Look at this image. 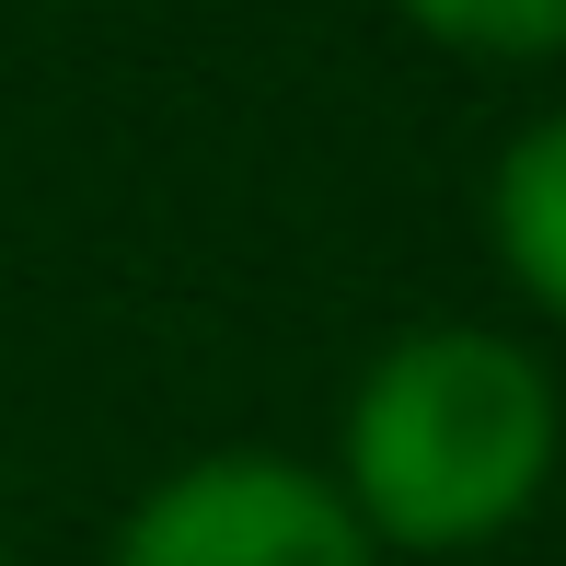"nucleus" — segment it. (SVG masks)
Returning <instances> with one entry per match:
<instances>
[{"mask_svg": "<svg viewBox=\"0 0 566 566\" xmlns=\"http://www.w3.org/2000/svg\"><path fill=\"white\" fill-rule=\"evenodd\" d=\"M566 462L555 370L497 324H405L336 405L347 509L381 555H485L544 509Z\"/></svg>", "mask_w": 566, "mask_h": 566, "instance_id": "f257e3e1", "label": "nucleus"}, {"mask_svg": "<svg viewBox=\"0 0 566 566\" xmlns=\"http://www.w3.org/2000/svg\"><path fill=\"white\" fill-rule=\"evenodd\" d=\"M105 566H381V544L301 451H186L127 497Z\"/></svg>", "mask_w": 566, "mask_h": 566, "instance_id": "f03ea898", "label": "nucleus"}, {"mask_svg": "<svg viewBox=\"0 0 566 566\" xmlns=\"http://www.w3.org/2000/svg\"><path fill=\"white\" fill-rule=\"evenodd\" d=\"M485 243H497L509 290L544 324H566V105L532 116L485 174Z\"/></svg>", "mask_w": 566, "mask_h": 566, "instance_id": "7ed1b4c3", "label": "nucleus"}, {"mask_svg": "<svg viewBox=\"0 0 566 566\" xmlns=\"http://www.w3.org/2000/svg\"><path fill=\"white\" fill-rule=\"evenodd\" d=\"M394 12L451 59H497V70L566 59V0H394Z\"/></svg>", "mask_w": 566, "mask_h": 566, "instance_id": "20e7f679", "label": "nucleus"}, {"mask_svg": "<svg viewBox=\"0 0 566 566\" xmlns=\"http://www.w3.org/2000/svg\"><path fill=\"white\" fill-rule=\"evenodd\" d=\"M0 566H12V555H0Z\"/></svg>", "mask_w": 566, "mask_h": 566, "instance_id": "39448f33", "label": "nucleus"}]
</instances>
